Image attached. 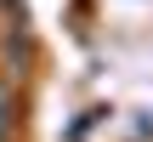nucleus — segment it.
Wrapping results in <instances>:
<instances>
[{"label":"nucleus","mask_w":153,"mask_h":142,"mask_svg":"<svg viewBox=\"0 0 153 142\" xmlns=\"http://www.w3.org/2000/svg\"><path fill=\"white\" fill-rule=\"evenodd\" d=\"M0 125H6V91H0Z\"/></svg>","instance_id":"nucleus-1"}]
</instances>
